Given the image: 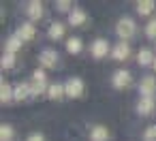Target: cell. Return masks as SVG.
I'll list each match as a JSON object with an SVG mask.
<instances>
[{"instance_id":"6da1fadb","label":"cell","mask_w":156,"mask_h":141,"mask_svg":"<svg viewBox=\"0 0 156 141\" xmlns=\"http://www.w3.org/2000/svg\"><path fill=\"white\" fill-rule=\"evenodd\" d=\"M115 32H118V37H120L122 41L133 39V37H135V32H137V24H135L130 17H122V19L115 24Z\"/></svg>"},{"instance_id":"7a4b0ae2","label":"cell","mask_w":156,"mask_h":141,"mask_svg":"<svg viewBox=\"0 0 156 141\" xmlns=\"http://www.w3.org/2000/svg\"><path fill=\"white\" fill-rule=\"evenodd\" d=\"M64 90H66V96L71 98H79L83 94V81L79 77H69L66 83H64Z\"/></svg>"},{"instance_id":"3957f363","label":"cell","mask_w":156,"mask_h":141,"mask_svg":"<svg viewBox=\"0 0 156 141\" xmlns=\"http://www.w3.org/2000/svg\"><path fill=\"white\" fill-rule=\"evenodd\" d=\"M139 92H141V96H152L154 98V94H156V79L152 75L143 77L139 81Z\"/></svg>"},{"instance_id":"277c9868","label":"cell","mask_w":156,"mask_h":141,"mask_svg":"<svg viewBox=\"0 0 156 141\" xmlns=\"http://www.w3.org/2000/svg\"><path fill=\"white\" fill-rule=\"evenodd\" d=\"M130 81H133V77H130L128 71H115V73H113V88L124 90V88L130 86Z\"/></svg>"},{"instance_id":"5b68a950","label":"cell","mask_w":156,"mask_h":141,"mask_svg":"<svg viewBox=\"0 0 156 141\" xmlns=\"http://www.w3.org/2000/svg\"><path fill=\"white\" fill-rule=\"evenodd\" d=\"M26 98H32V86L26 83V81H22L13 90V100H26Z\"/></svg>"},{"instance_id":"8992f818","label":"cell","mask_w":156,"mask_h":141,"mask_svg":"<svg viewBox=\"0 0 156 141\" xmlns=\"http://www.w3.org/2000/svg\"><path fill=\"white\" fill-rule=\"evenodd\" d=\"M39 60H41V66L43 69H54L58 64V54L54 49H43V54H41Z\"/></svg>"},{"instance_id":"52a82bcc","label":"cell","mask_w":156,"mask_h":141,"mask_svg":"<svg viewBox=\"0 0 156 141\" xmlns=\"http://www.w3.org/2000/svg\"><path fill=\"white\" fill-rule=\"evenodd\" d=\"M109 43L105 41V39H96L94 43H92V56L94 58H105L107 54H109Z\"/></svg>"},{"instance_id":"ba28073f","label":"cell","mask_w":156,"mask_h":141,"mask_svg":"<svg viewBox=\"0 0 156 141\" xmlns=\"http://www.w3.org/2000/svg\"><path fill=\"white\" fill-rule=\"evenodd\" d=\"M22 41H30V39H34V34H37V30H34V24L32 22H28V24H22L20 28H17V32H15Z\"/></svg>"},{"instance_id":"9c48e42d","label":"cell","mask_w":156,"mask_h":141,"mask_svg":"<svg viewBox=\"0 0 156 141\" xmlns=\"http://www.w3.org/2000/svg\"><path fill=\"white\" fill-rule=\"evenodd\" d=\"M90 141H109V130L101 124L90 128Z\"/></svg>"},{"instance_id":"30bf717a","label":"cell","mask_w":156,"mask_h":141,"mask_svg":"<svg viewBox=\"0 0 156 141\" xmlns=\"http://www.w3.org/2000/svg\"><path fill=\"white\" fill-rule=\"evenodd\" d=\"M111 56L115 58V60H126L128 56H130V47H128V43H124V41H120L113 49H111Z\"/></svg>"},{"instance_id":"8fae6325","label":"cell","mask_w":156,"mask_h":141,"mask_svg":"<svg viewBox=\"0 0 156 141\" xmlns=\"http://www.w3.org/2000/svg\"><path fill=\"white\" fill-rule=\"evenodd\" d=\"M154 98L152 96H141V100H139V105H137V111L141 113V115H150L152 111H154Z\"/></svg>"},{"instance_id":"7c38bea8","label":"cell","mask_w":156,"mask_h":141,"mask_svg":"<svg viewBox=\"0 0 156 141\" xmlns=\"http://www.w3.org/2000/svg\"><path fill=\"white\" fill-rule=\"evenodd\" d=\"M47 96H49L51 100H60L62 96H66L64 83H49V88H47Z\"/></svg>"},{"instance_id":"4fadbf2b","label":"cell","mask_w":156,"mask_h":141,"mask_svg":"<svg viewBox=\"0 0 156 141\" xmlns=\"http://www.w3.org/2000/svg\"><path fill=\"white\" fill-rule=\"evenodd\" d=\"M41 15H43V5L39 2V0L28 2V17L34 22V19H41Z\"/></svg>"},{"instance_id":"5bb4252c","label":"cell","mask_w":156,"mask_h":141,"mask_svg":"<svg viewBox=\"0 0 156 141\" xmlns=\"http://www.w3.org/2000/svg\"><path fill=\"white\" fill-rule=\"evenodd\" d=\"M13 86L11 83H7V81H2L0 83V100H2V105H7L9 100H13Z\"/></svg>"},{"instance_id":"9a60e30c","label":"cell","mask_w":156,"mask_h":141,"mask_svg":"<svg viewBox=\"0 0 156 141\" xmlns=\"http://www.w3.org/2000/svg\"><path fill=\"white\" fill-rule=\"evenodd\" d=\"M83 22H86V11L83 9H73L69 13V24L71 26H81Z\"/></svg>"},{"instance_id":"2e32d148","label":"cell","mask_w":156,"mask_h":141,"mask_svg":"<svg viewBox=\"0 0 156 141\" xmlns=\"http://www.w3.org/2000/svg\"><path fill=\"white\" fill-rule=\"evenodd\" d=\"M154 54H152V49H147V47H143L141 51H139V56H137V62L141 64V66H150V64H154Z\"/></svg>"},{"instance_id":"e0dca14e","label":"cell","mask_w":156,"mask_h":141,"mask_svg":"<svg viewBox=\"0 0 156 141\" xmlns=\"http://www.w3.org/2000/svg\"><path fill=\"white\" fill-rule=\"evenodd\" d=\"M62 37H64V26H62L60 22H54V24L49 26V39L58 41V39H62Z\"/></svg>"},{"instance_id":"ac0fdd59","label":"cell","mask_w":156,"mask_h":141,"mask_svg":"<svg viewBox=\"0 0 156 141\" xmlns=\"http://www.w3.org/2000/svg\"><path fill=\"white\" fill-rule=\"evenodd\" d=\"M154 0H141V2L137 5V13L139 15H150L152 11H154Z\"/></svg>"},{"instance_id":"d6986e66","label":"cell","mask_w":156,"mask_h":141,"mask_svg":"<svg viewBox=\"0 0 156 141\" xmlns=\"http://www.w3.org/2000/svg\"><path fill=\"white\" fill-rule=\"evenodd\" d=\"M20 47H22V39H20L17 34H13V37L7 41V54H17Z\"/></svg>"},{"instance_id":"ffe728a7","label":"cell","mask_w":156,"mask_h":141,"mask_svg":"<svg viewBox=\"0 0 156 141\" xmlns=\"http://www.w3.org/2000/svg\"><path fill=\"white\" fill-rule=\"evenodd\" d=\"M13 139H15V130H13V126L2 124V126H0V141H13Z\"/></svg>"},{"instance_id":"44dd1931","label":"cell","mask_w":156,"mask_h":141,"mask_svg":"<svg viewBox=\"0 0 156 141\" xmlns=\"http://www.w3.org/2000/svg\"><path fill=\"white\" fill-rule=\"evenodd\" d=\"M81 47H83V43H81L77 37H73V39H69V41H66V49H69V54H79V51H81Z\"/></svg>"},{"instance_id":"7402d4cb","label":"cell","mask_w":156,"mask_h":141,"mask_svg":"<svg viewBox=\"0 0 156 141\" xmlns=\"http://www.w3.org/2000/svg\"><path fill=\"white\" fill-rule=\"evenodd\" d=\"M0 64H2V69H13V66H15V54H7V51H5Z\"/></svg>"},{"instance_id":"603a6c76","label":"cell","mask_w":156,"mask_h":141,"mask_svg":"<svg viewBox=\"0 0 156 141\" xmlns=\"http://www.w3.org/2000/svg\"><path fill=\"white\" fill-rule=\"evenodd\" d=\"M30 86H32V98L41 96V94H43V92H47V88H49L47 83H37V81H32Z\"/></svg>"},{"instance_id":"cb8c5ba5","label":"cell","mask_w":156,"mask_h":141,"mask_svg":"<svg viewBox=\"0 0 156 141\" xmlns=\"http://www.w3.org/2000/svg\"><path fill=\"white\" fill-rule=\"evenodd\" d=\"M145 34H147V39H156V19H150V22H147Z\"/></svg>"},{"instance_id":"d4e9b609","label":"cell","mask_w":156,"mask_h":141,"mask_svg":"<svg viewBox=\"0 0 156 141\" xmlns=\"http://www.w3.org/2000/svg\"><path fill=\"white\" fill-rule=\"evenodd\" d=\"M56 7H58V11H62V13H64V11H69V13L73 11V2H69V0H58Z\"/></svg>"},{"instance_id":"484cf974","label":"cell","mask_w":156,"mask_h":141,"mask_svg":"<svg viewBox=\"0 0 156 141\" xmlns=\"http://www.w3.org/2000/svg\"><path fill=\"white\" fill-rule=\"evenodd\" d=\"M32 81H37V83H47V79H45V71H34Z\"/></svg>"},{"instance_id":"4316f807","label":"cell","mask_w":156,"mask_h":141,"mask_svg":"<svg viewBox=\"0 0 156 141\" xmlns=\"http://www.w3.org/2000/svg\"><path fill=\"white\" fill-rule=\"evenodd\" d=\"M145 139H147V141H154V139H156V124L145 130Z\"/></svg>"},{"instance_id":"83f0119b","label":"cell","mask_w":156,"mask_h":141,"mask_svg":"<svg viewBox=\"0 0 156 141\" xmlns=\"http://www.w3.org/2000/svg\"><path fill=\"white\" fill-rule=\"evenodd\" d=\"M26 141H45V139H43V135H41V132H32Z\"/></svg>"},{"instance_id":"f1b7e54d","label":"cell","mask_w":156,"mask_h":141,"mask_svg":"<svg viewBox=\"0 0 156 141\" xmlns=\"http://www.w3.org/2000/svg\"><path fill=\"white\" fill-rule=\"evenodd\" d=\"M152 66H154V71H156V60H154V64H152Z\"/></svg>"}]
</instances>
